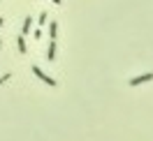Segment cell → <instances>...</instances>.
Instances as JSON below:
<instances>
[{
  "label": "cell",
  "mask_w": 153,
  "mask_h": 141,
  "mask_svg": "<svg viewBox=\"0 0 153 141\" xmlns=\"http://www.w3.org/2000/svg\"><path fill=\"white\" fill-rule=\"evenodd\" d=\"M51 2H56V5H60V2H63V0H51Z\"/></svg>",
  "instance_id": "30bf717a"
},
{
  "label": "cell",
  "mask_w": 153,
  "mask_h": 141,
  "mask_svg": "<svg viewBox=\"0 0 153 141\" xmlns=\"http://www.w3.org/2000/svg\"><path fill=\"white\" fill-rule=\"evenodd\" d=\"M33 35H35V39H42V37H44V32H42V30H39V28L35 30V32H33Z\"/></svg>",
  "instance_id": "ba28073f"
},
{
  "label": "cell",
  "mask_w": 153,
  "mask_h": 141,
  "mask_svg": "<svg viewBox=\"0 0 153 141\" xmlns=\"http://www.w3.org/2000/svg\"><path fill=\"white\" fill-rule=\"evenodd\" d=\"M56 51H58L56 39H49V47H47V60L49 63H56Z\"/></svg>",
  "instance_id": "3957f363"
},
{
  "label": "cell",
  "mask_w": 153,
  "mask_h": 141,
  "mask_svg": "<svg viewBox=\"0 0 153 141\" xmlns=\"http://www.w3.org/2000/svg\"><path fill=\"white\" fill-rule=\"evenodd\" d=\"M153 81V72H146V74H139V76H132L130 79V86L137 88V86H144V83H151Z\"/></svg>",
  "instance_id": "7a4b0ae2"
},
{
  "label": "cell",
  "mask_w": 153,
  "mask_h": 141,
  "mask_svg": "<svg viewBox=\"0 0 153 141\" xmlns=\"http://www.w3.org/2000/svg\"><path fill=\"white\" fill-rule=\"evenodd\" d=\"M33 74L37 76L42 83H47V86H51V88H56V79H53V76H49L47 72H42V69H39L37 65H33Z\"/></svg>",
  "instance_id": "6da1fadb"
},
{
  "label": "cell",
  "mask_w": 153,
  "mask_h": 141,
  "mask_svg": "<svg viewBox=\"0 0 153 141\" xmlns=\"http://www.w3.org/2000/svg\"><path fill=\"white\" fill-rule=\"evenodd\" d=\"M37 23H39V26H47V23H49V14H47V12H42V14H39Z\"/></svg>",
  "instance_id": "52a82bcc"
},
{
  "label": "cell",
  "mask_w": 153,
  "mask_h": 141,
  "mask_svg": "<svg viewBox=\"0 0 153 141\" xmlns=\"http://www.w3.org/2000/svg\"><path fill=\"white\" fill-rule=\"evenodd\" d=\"M16 47H19L21 53H28V47H26V39H23V35H19V37H16Z\"/></svg>",
  "instance_id": "8992f818"
},
{
  "label": "cell",
  "mask_w": 153,
  "mask_h": 141,
  "mask_svg": "<svg viewBox=\"0 0 153 141\" xmlns=\"http://www.w3.org/2000/svg\"><path fill=\"white\" fill-rule=\"evenodd\" d=\"M33 16H26V19H23V26H21V30H23V35H28L30 30H33Z\"/></svg>",
  "instance_id": "5b68a950"
},
{
  "label": "cell",
  "mask_w": 153,
  "mask_h": 141,
  "mask_svg": "<svg viewBox=\"0 0 153 141\" xmlns=\"http://www.w3.org/2000/svg\"><path fill=\"white\" fill-rule=\"evenodd\" d=\"M49 37L51 39H58V21H49Z\"/></svg>",
  "instance_id": "277c9868"
},
{
  "label": "cell",
  "mask_w": 153,
  "mask_h": 141,
  "mask_svg": "<svg viewBox=\"0 0 153 141\" xmlns=\"http://www.w3.org/2000/svg\"><path fill=\"white\" fill-rule=\"evenodd\" d=\"M2 26H5V19H2V16H0V28H2Z\"/></svg>",
  "instance_id": "9c48e42d"
}]
</instances>
